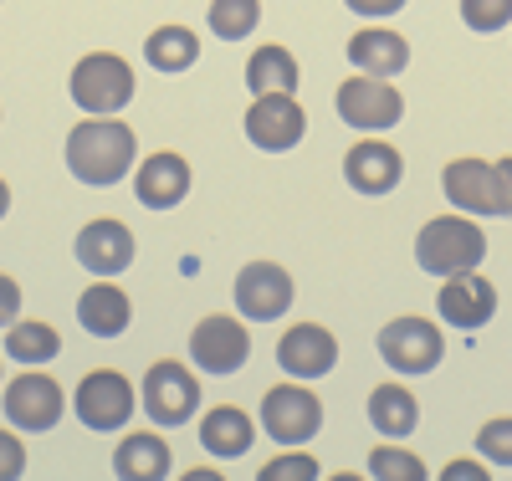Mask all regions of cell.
Listing matches in <instances>:
<instances>
[{
    "label": "cell",
    "instance_id": "1",
    "mask_svg": "<svg viewBox=\"0 0 512 481\" xmlns=\"http://www.w3.org/2000/svg\"><path fill=\"white\" fill-rule=\"evenodd\" d=\"M134 149H139L134 128L118 123L113 113H93L67 134V169L82 185H118L134 169Z\"/></svg>",
    "mask_w": 512,
    "mask_h": 481
},
{
    "label": "cell",
    "instance_id": "2",
    "mask_svg": "<svg viewBox=\"0 0 512 481\" xmlns=\"http://www.w3.org/2000/svg\"><path fill=\"white\" fill-rule=\"evenodd\" d=\"M482 256H487L482 226H477V221H461V215H436V221H425V231L415 236L420 272H436V277L477 272Z\"/></svg>",
    "mask_w": 512,
    "mask_h": 481
},
{
    "label": "cell",
    "instance_id": "3",
    "mask_svg": "<svg viewBox=\"0 0 512 481\" xmlns=\"http://www.w3.org/2000/svg\"><path fill=\"white\" fill-rule=\"evenodd\" d=\"M72 103L88 113H118L134 103V67L113 52H93L72 67Z\"/></svg>",
    "mask_w": 512,
    "mask_h": 481
},
{
    "label": "cell",
    "instance_id": "4",
    "mask_svg": "<svg viewBox=\"0 0 512 481\" xmlns=\"http://www.w3.org/2000/svg\"><path fill=\"white\" fill-rule=\"evenodd\" d=\"M446 354V338L431 318H395L379 328V359L395 374H431Z\"/></svg>",
    "mask_w": 512,
    "mask_h": 481
},
{
    "label": "cell",
    "instance_id": "5",
    "mask_svg": "<svg viewBox=\"0 0 512 481\" xmlns=\"http://www.w3.org/2000/svg\"><path fill=\"white\" fill-rule=\"evenodd\" d=\"M333 108H338V118H344L349 128H364V134H374V128H395L400 113H405V103L390 87V77H369V72L338 82Z\"/></svg>",
    "mask_w": 512,
    "mask_h": 481
},
{
    "label": "cell",
    "instance_id": "6",
    "mask_svg": "<svg viewBox=\"0 0 512 481\" xmlns=\"http://www.w3.org/2000/svg\"><path fill=\"white\" fill-rule=\"evenodd\" d=\"M262 425H267L272 441L303 446V441H313V435L323 430V405L303 384H272L262 395Z\"/></svg>",
    "mask_w": 512,
    "mask_h": 481
},
{
    "label": "cell",
    "instance_id": "7",
    "mask_svg": "<svg viewBox=\"0 0 512 481\" xmlns=\"http://www.w3.org/2000/svg\"><path fill=\"white\" fill-rule=\"evenodd\" d=\"M195 410H200V384H195V374H190L185 364H175V359H159V364L144 374V415L169 430V425H185Z\"/></svg>",
    "mask_w": 512,
    "mask_h": 481
},
{
    "label": "cell",
    "instance_id": "8",
    "mask_svg": "<svg viewBox=\"0 0 512 481\" xmlns=\"http://www.w3.org/2000/svg\"><path fill=\"white\" fill-rule=\"evenodd\" d=\"M308 134V113L292 93H256V103L246 108V139L267 154L292 149L297 139Z\"/></svg>",
    "mask_w": 512,
    "mask_h": 481
},
{
    "label": "cell",
    "instance_id": "9",
    "mask_svg": "<svg viewBox=\"0 0 512 481\" xmlns=\"http://www.w3.org/2000/svg\"><path fill=\"white\" fill-rule=\"evenodd\" d=\"M72 410L88 430H118V425H128V415H134V384H128L118 369H93L77 384Z\"/></svg>",
    "mask_w": 512,
    "mask_h": 481
},
{
    "label": "cell",
    "instance_id": "10",
    "mask_svg": "<svg viewBox=\"0 0 512 481\" xmlns=\"http://www.w3.org/2000/svg\"><path fill=\"white\" fill-rule=\"evenodd\" d=\"M251 354V333L241 318H226V313H210L195 323L190 333V359L205 369V374H236Z\"/></svg>",
    "mask_w": 512,
    "mask_h": 481
},
{
    "label": "cell",
    "instance_id": "11",
    "mask_svg": "<svg viewBox=\"0 0 512 481\" xmlns=\"http://www.w3.org/2000/svg\"><path fill=\"white\" fill-rule=\"evenodd\" d=\"M236 308L241 318H256V323H272L292 308V277L277 261H246L236 272Z\"/></svg>",
    "mask_w": 512,
    "mask_h": 481
},
{
    "label": "cell",
    "instance_id": "12",
    "mask_svg": "<svg viewBox=\"0 0 512 481\" xmlns=\"http://www.w3.org/2000/svg\"><path fill=\"white\" fill-rule=\"evenodd\" d=\"M62 384L52 374H16L11 389H6V420L21 425V430H52L62 420Z\"/></svg>",
    "mask_w": 512,
    "mask_h": 481
},
{
    "label": "cell",
    "instance_id": "13",
    "mask_svg": "<svg viewBox=\"0 0 512 481\" xmlns=\"http://www.w3.org/2000/svg\"><path fill=\"white\" fill-rule=\"evenodd\" d=\"M436 308H441V318H446L451 328L472 333V328L492 323V313H497V287H492L482 272H456V277L441 282Z\"/></svg>",
    "mask_w": 512,
    "mask_h": 481
},
{
    "label": "cell",
    "instance_id": "14",
    "mask_svg": "<svg viewBox=\"0 0 512 481\" xmlns=\"http://www.w3.org/2000/svg\"><path fill=\"white\" fill-rule=\"evenodd\" d=\"M277 364L282 374L292 379H323L333 364H338V338L323 328V323H297L282 333L277 343Z\"/></svg>",
    "mask_w": 512,
    "mask_h": 481
},
{
    "label": "cell",
    "instance_id": "15",
    "mask_svg": "<svg viewBox=\"0 0 512 481\" xmlns=\"http://www.w3.org/2000/svg\"><path fill=\"white\" fill-rule=\"evenodd\" d=\"M77 261L98 277H118L123 267H134V231H128L123 221H113V215L82 226L77 231Z\"/></svg>",
    "mask_w": 512,
    "mask_h": 481
},
{
    "label": "cell",
    "instance_id": "16",
    "mask_svg": "<svg viewBox=\"0 0 512 481\" xmlns=\"http://www.w3.org/2000/svg\"><path fill=\"white\" fill-rule=\"evenodd\" d=\"M400 174H405L400 149H390L384 139H359V144L349 149V159H344V180H349L359 195H390V190L400 185Z\"/></svg>",
    "mask_w": 512,
    "mask_h": 481
},
{
    "label": "cell",
    "instance_id": "17",
    "mask_svg": "<svg viewBox=\"0 0 512 481\" xmlns=\"http://www.w3.org/2000/svg\"><path fill=\"white\" fill-rule=\"evenodd\" d=\"M134 190H139V200H144L149 210L180 205V200L190 195V164H185V154H175V149L149 154V159L139 164V174H134Z\"/></svg>",
    "mask_w": 512,
    "mask_h": 481
},
{
    "label": "cell",
    "instance_id": "18",
    "mask_svg": "<svg viewBox=\"0 0 512 481\" xmlns=\"http://www.w3.org/2000/svg\"><path fill=\"white\" fill-rule=\"evenodd\" d=\"M446 200L466 215H497V180H492V164L487 159H451L446 174Z\"/></svg>",
    "mask_w": 512,
    "mask_h": 481
},
{
    "label": "cell",
    "instance_id": "19",
    "mask_svg": "<svg viewBox=\"0 0 512 481\" xmlns=\"http://www.w3.org/2000/svg\"><path fill=\"white\" fill-rule=\"evenodd\" d=\"M349 62L359 72H369V77H395L410 62V41L400 31H390V26H364L349 41Z\"/></svg>",
    "mask_w": 512,
    "mask_h": 481
},
{
    "label": "cell",
    "instance_id": "20",
    "mask_svg": "<svg viewBox=\"0 0 512 481\" xmlns=\"http://www.w3.org/2000/svg\"><path fill=\"white\" fill-rule=\"evenodd\" d=\"M113 471L123 481H164L169 476V446H164V435L159 430H134L128 441H118Z\"/></svg>",
    "mask_w": 512,
    "mask_h": 481
},
{
    "label": "cell",
    "instance_id": "21",
    "mask_svg": "<svg viewBox=\"0 0 512 481\" xmlns=\"http://www.w3.org/2000/svg\"><path fill=\"white\" fill-rule=\"evenodd\" d=\"M128 318H134V308H128L123 287H113V282H98V287H88L77 297V323L93 338H118L128 328Z\"/></svg>",
    "mask_w": 512,
    "mask_h": 481
},
{
    "label": "cell",
    "instance_id": "22",
    "mask_svg": "<svg viewBox=\"0 0 512 481\" xmlns=\"http://www.w3.org/2000/svg\"><path fill=\"white\" fill-rule=\"evenodd\" d=\"M200 446L210 456H221V461L246 456L251 451V415L236 410V405H216V410L200 420Z\"/></svg>",
    "mask_w": 512,
    "mask_h": 481
},
{
    "label": "cell",
    "instance_id": "23",
    "mask_svg": "<svg viewBox=\"0 0 512 481\" xmlns=\"http://www.w3.org/2000/svg\"><path fill=\"white\" fill-rule=\"evenodd\" d=\"M246 87L251 93H292L297 87V57L287 47H256L246 62Z\"/></svg>",
    "mask_w": 512,
    "mask_h": 481
},
{
    "label": "cell",
    "instance_id": "24",
    "mask_svg": "<svg viewBox=\"0 0 512 481\" xmlns=\"http://www.w3.org/2000/svg\"><path fill=\"white\" fill-rule=\"evenodd\" d=\"M369 420L384 430V435H410L415 420H420V405L405 384H379L369 395Z\"/></svg>",
    "mask_w": 512,
    "mask_h": 481
},
{
    "label": "cell",
    "instance_id": "25",
    "mask_svg": "<svg viewBox=\"0 0 512 481\" xmlns=\"http://www.w3.org/2000/svg\"><path fill=\"white\" fill-rule=\"evenodd\" d=\"M144 57H149L159 72H185V67L200 57V36H195L190 26H159V31H149V41H144Z\"/></svg>",
    "mask_w": 512,
    "mask_h": 481
},
{
    "label": "cell",
    "instance_id": "26",
    "mask_svg": "<svg viewBox=\"0 0 512 481\" xmlns=\"http://www.w3.org/2000/svg\"><path fill=\"white\" fill-rule=\"evenodd\" d=\"M6 348H11V359H21V364H47V359H57L62 338H57L52 323H11Z\"/></svg>",
    "mask_w": 512,
    "mask_h": 481
},
{
    "label": "cell",
    "instance_id": "27",
    "mask_svg": "<svg viewBox=\"0 0 512 481\" xmlns=\"http://www.w3.org/2000/svg\"><path fill=\"white\" fill-rule=\"evenodd\" d=\"M256 21H262V6H256V0H210V31H216L221 41L251 36Z\"/></svg>",
    "mask_w": 512,
    "mask_h": 481
},
{
    "label": "cell",
    "instance_id": "28",
    "mask_svg": "<svg viewBox=\"0 0 512 481\" xmlns=\"http://www.w3.org/2000/svg\"><path fill=\"white\" fill-rule=\"evenodd\" d=\"M369 476L374 481H425V466H420V456H410L400 446H374Z\"/></svg>",
    "mask_w": 512,
    "mask_h": 481
},
{
    "label": "cell",
    "instance_id": "29",
    "mask_svg": "<svg viewBox=\"0 0 512 481\" xmlns=\"http://www.w3.org/2000/svg\"><path fill=\"white\" fill-rule=\"evenodd\" d=\"M477 451H482L492 466H512V415L487 420V425L477 430Z\"/></svg>",
    "mask_w": 512,
    "mask_h": 481
},
{
    "label": "cell",
    "instance_id": "30",
    "mask_svg": "<svg viewBox=\"0 0 512 481\" xmlns=\"http://www.w3.org/2000/svg\"><path fill=\"white\" fill-rule=\"evenodd\" d=\"M461 21L472 31H502L512 21V0H461Z\"/></svg>",
    "mask_w": 512,
    "mask_h": 481
},
{
    "label": "cell",
    "instance_id": "31",
    "mask_svg": "<svg viewBox=\"0 0 512 481\" xmlns=\"http://www.w3.org/2000/svg\"><path fill=\"white\" fill-rule=\"evenodd\" d=\"M318 476V461L313 456H303V451H287V456H277V461H267L262 466V481H313Z\"/></svg>",
    "mask_w": 512,
    "mask_h": 481
},
{
    "label": "cell",
    "instance_id": "32",
    "mask_svg": "<svg viewBox=\"0 0 512 481\" xmlns=\"http://www.w3.org/2000/svg\"><path fill=\"white\" fill-rule=\"evenodd\" d=\"M26 471V451L11 430H0V481H16Z\"/></svg>",
    "mask_w": 512,
    "mask_h": 481
},
{
    "label": "cell",
    "instance_id": "33",
    "mask_svg": "<svg viewBox=\"0 0 512 481\" xmlns=\"http://www.w3.org/2000/svg\"><path fill=\"white\" fill-rule=\"evenodd\" d=\"M16 313H21V287H16V277L0 272V328H11Z\"/></svg>",
    "mask_w": 512,
    "mask_h": 481
},
{
    "label": "cell",
    "instance_id": "34",
    "mask_svg": "<svg viewBox=\"0 0 512 481\" xmlns=\"http://www.w3.org/2000/svg\"><path fill=\"white\" fill-rule=\"evenodd\" d=\"M492 180H497V215H512V159L492 164Z\"/></svg>",
    "mask_w": 512,
    "mask_h": 481
},
{
    "label": "cell",
    "instance_id": "35",
    "mask_svg": "<svg viewBox=\"0 0 512 481\" xmlns=\"http://www.w3.org/2000/svg\"><path fill=\"white\" fill-rule=\"evenodd\" d=\"M344 6H349L354 16H395L405 0H344Z\"/></svg>",
    "mask_w": 512,
    "mask_h": 481
},
{
    "label": "cell",
    "instance_id": "36",
    "mask_svg": "<svg viewBox=\"0 0 512 481\" xmlns=\"http://www.w3.org/2000/svg\"><path fill=\"white\" fill-rule=\"evenodd\" d=\"M441 476H446V481H461V476H466V481H487V466H477V461H451Z\"/></svg>",
    "mask_w": 512,
    "mask_h": 481
},
{
    "label": "cell",
    "instance_id": "37",
    "mask_svg": "<svg viewBox=\"0 0 512 481\" xmlns=\"http://www.w3.org/2000/svg\"><path fill=\"white\" fill-rule=\"evenodd\" d=\"M6 210H11V185L0 180V215H6Z\"/></svg>",
    "mask_w": 512,
    "mask_h": 481
}]
</instances>
